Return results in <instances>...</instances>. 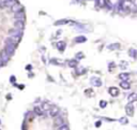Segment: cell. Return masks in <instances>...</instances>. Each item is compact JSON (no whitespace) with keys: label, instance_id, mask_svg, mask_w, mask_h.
<instances>
[{"label":"cell","instance_id":"1","mask_svg":"<svg viewBox=\"0 0 137 130\" xmlns=\"http://www.w3.org/2000/svg\"><path fill=\"white\" fill-rule=\"evenodd\" d=\"M10 55H9L7 52H5V50H3V51L0 52V58H1V60L3 61V64H7L9 60H10Z\"/></svg>","mask_w":137,"mask_h":130},{"label":"cell","instance_id":"2","mask_svg":"<svg viewBox=\"0 0 137 130\" xmlns=\"http://www.w3.org/2000/svg\"><path fill=\"white\" fill-rule=\"evenodd\" d=\"M125 112H126V114L129 115V116H133V114H134V105H133L132 102H129L126 104V107H125Z\"/></svg>","mask_w":137,"mask_h":130},{"label":"cell","instance_id":"3","mask_svg":"<svg viewBox=\"0 0 137 130\" xmlns=\"http://www.w3.org/2000/svg\"><path fill=\"white\" fill-rule=\"evenodd\" d=\"M90 83H91L93 86H95V87L102 86V81L99 79V77H97V76H92L91 79H90Z\"/></svg>","mask_w":137,"mask_h":130},{"label":"cell","instance_id":"4","mask_svg":"<svg viewBox=\"0 0 137 130\" xmlns=\"http://www.w3.org/2000/svg\"><path fill=\"white\" fill-rule=\"evenodd\" d=\"M24 27H25L24 19H16L15 20V23H14V28H17V29H22V30H24Z\"/></svg>","mask_w":137,"mask_h":130},{"label":"cell","instance_id":"5","mask_svg":"<svg viewBox=\"0 0 137 130\" xmlns=\"http://www.w3.org/2000/svg\"><path fill=\"white\" fill-rule=\"evenodd\" d=\"M55 118H56V119H55V125L57 126V128H58L59 126H61L62 124H64V117L63 116H61V115L58 114Z\"/></svg>","mask_w":137,"mask_h":130},{"label":"cell","instance_id":"6","mask_svg":"<svg viewBox=\"0 0 137 130\" xmlns=\"http://www.w3.org/2000/svg\"><path fill=\"white\" fill-rule=\"evenodd\" d=\"M108 92L112 97H117L118 95H119V89H118L117 87H110L108 89Z\"/></svg>","mask_w":137,"mask_h":130},{"label":"cell","instance_id":"7","mask_svg":"<svg viewBox=\"0 0 137 130\" xmlns=\"http://www.w3.org/2000/svg\"><path fill=\"white\" fill-rule=\"evenodd\" d=\"M48 112H49V115H50L51 117H56L57 115L59 114V109L57 107H51Z\"/></svg>","mask_w":137,"mask_h":130},{"label":"cell","instance_id":"8","mask_svg":"<svg viewBox=\"0 0 137 130\" xmlns=\"http://www.w3.org/2000/svg\"><path fill=\"white\" fill-rule=\"evenodd\" d=\"M9 36H23V30L22 29H17V28H14V30H11L9 32Z\"/></svg>","mask_w":137,"mask_h":130},{"label":"cell","instance_id":"9","mask_svg":"<svg viewBox=\"0 0 137 130\" xmlns=\"http://www.w3.org/2000/svg\"><path fill=\"white\" fill-rule=\"evenodd\" d=\"M56 46H57V49L59 50V51H64V50H65V42H64V41H59V42H57L56 43Z\"/></svg>","mask_w":137,"mask_h":130},{"label":"cell","instance_id":"10","mask_svg":"<svg viewBox=\"0 0 137 130\" xmlns=\"http://www.w3.org/2000/svg\"><path fill=\"white\" fill-rule=\"evenodd\" d=\"M11 8H12V11H13L14 13H15V12H19V11L23 10V7H22L19 3H17V2L14 3V4H13Z\"/></svg>","mask_w":137,"mask_h":130},{"label":"cell","instance_id":"11","mask_svg":"<svg viewBox=\"0 0 137 130\" xmlns=\"http://www.w3.org/2000/svg\"><path fill=\"white\" fill-rule=\"evenodd\" d=\"M14 18H15V19H24L25 20V14H24L23 11L15 12L14 13Z\"/></svg>","mask_w":137,"mask_h":130},{"label":"cell","instance_id":"12","mask_svg":"<svg viewBox=\"0 0 137 130\" xmlns=\"http://www.w3.org/2000/svg\"><path fill=\"white\" fill-rule=\"evenodd\" d=\"M33 111H34L36 115H39V116H41V115H43V114H44V112H45V111L43 110V107H36Z\"/></svg>","mask_w":137,"mask_h":130},{"label":"cell","instance_id":"13","mask_svg":"<svg viewBox=\"0 0 137 130\" xmlns=\"http://www.w3.org/2000/svg\"><path fill=\"white\" fill-rule=\"evenodd\" d=\"M120 86H121V88H123V89H130L131 84H130L127 81H122L121 83H120Z\"/></svg>","mask_w":137,"mask_h":130},{"label":"cell","instance_id":"14","mask_svg":"<svg viewBox=\"0 0 137 130\" xmlns=\"http://www.w3.org/2000/svg\"><path fill=\"white\" fill-rule=\"evenodd\" d=\"M68 67H71V68H76V67L78 66V61H77L76 59H72V60H68Z\"/></svg>","mask_w":137,"mask_h":130},{"label":"cell","instance_id":"15","mask_svg":"<svg viewBox=\"0 0 137 130\" xmlns=\"http://www.w3.org/2000/svg\"><path fill=\"white\" fill-rule=\"evenodd\" d=\"M74 40H75V42H76V43H85V42L87 41V38H86V37L79 36V37H76Z\"/></svg>","mask_w":137,"mask_h":130},{"label":"cell","instance_id":"16","mask_svg":"<svg viewBox=\"0 0 137 130\" xmlns=\"http://www.w3.org/2000/svg\"><path fill=\"white\" fill-rule=\"evenodd\" d=\"M53 107V105H51V103H49V102H43V103H42V107H43V110L44 111H49L50 110V107Z\"/></svg>","mask_w":137,"mask_h":130},{"label":"cell","instance_id":"17","mask_svg":"<svg viewBox=\"0 0 137 130\" xmlns=\"http://www.w3.org/2000/svg\"><path fill=\"white\" fill-rule=\"evenodd\" d=\"M11 38V40L13 41V42H14V43L16 44V45H17L18 43H19V41H20V39H22V37L20 36H9Z\"/></svg>","mask_w":137,"mask_h":130},{"label":"cell","instance_id":"18","mask_svg":"<svg viewBox=\"0 0 137 130\" xmlns=\"http://www.w3.org/2000/svg\"><path fill=\"white\" fill-rule=\"evenodd\" d=\"M109 50H119L120 49V44L119 43H112V44H109L107 46Z\"/></svg>","mask_w":137,"mask_h":130},{"label":"cell","instance_id":"19","mask_svg":"<svg viewBox=\"0 0 137 130\" xmlns=\"http://www.w3.org/2000/svg\"><path fill=\"white\" fill-rule=\"evenodd\" d=\"M129 54H130V56L132 57V58H137V51L134 49H131L129 51Z\"/></svg>","mask_w":137,"mask_h":130},{"label":"cell","instance_id":"20","mask_svg":"<svg viewBox=\"0 0 137 130\" xmlns=\"http://www.w3.org/2000/svg\"><path fill=\"white\" fill-rule=\"evenodd\" d=\"M137 100V94H135V92H133V94H131L129 96V101L130 102H134Z\"/></svg>","mask_w":137,"mask_h":130},{"label":"cell","instance_id":"21","mask_svg":"<svg viewBox=\"0 0 137 130\" xmlns=\"http://www.w3.org/2000/svg\"><path fill=\"white\" fill-rule=\"evenodd\" d=\"M106 1L107 0H97V7H101V8L106 7Z\"/></svg>","mask_w":137,"mask_h":130},{"label":"cell","instance_id":"22","mask_svg":"<svg viewBox=\"0 0 137 130\" xmlns=\"http://www.w3.org/2000/svg\"><path fill=\"white\" fill-rule=\"evenodd\" d=\"M119 77L122 80V81H127L129 77H130V74L129 73H121L119 75Z\"/></svg>","mask_w":137,"mask_h":130},{"label":"cell","instance_id":"23","mask_svg":"<svg viewBox=\"0 0 137 130\" xmlns=\"http://www.w3.org/2000/svg\"><path fill=\"white\" fill-rule=\"evenodd\" d=\"M85 72H86V69H84V68H80V67H76V74L80 75L81 73H85Z\"/></svg>","mask_w":137,"mask_h":130},{"label":"cell","instance_id":"24","mask_svg":"<svg viewBox=\"0 0 137 130\" xmlns=\"http://www.w3.org/2000/svg\"><path fill=\"white\" fill-rule=\"evenodd\" d=\"M51 62L53 64H57V65H59V66H62V65L64 64L63 61H61V60H58V59H51Z\"/></svg>","mask_w":137,"mask_h":130},{"label":"cell","instance_id":"25","mask_svg":"<svg viewBox=\"0 0 137 130\" xmlns=\"http://www.w3.org/2000/svg\"><path fill=\"white\" fill-rule=\"evenodd\" d=\"M66 23H68V20L61 19V20H57L56 23H55V25H56V26H58V25H63V24H66Z\"/></svg>","mask_w":137,"mask_h":130},{"label":"cell","instance_id":"26","mask_svg":"<svg viewBox=\"0 0 137 130\" xmlns=\"http://www.w3.org/2000/svg\"><path fill=\"white\" fill-rule=\"evenodd\" d=\"M100 107H101V109H105V107H107V102L105 101V100H102V101H100Z\"/></svg>","mask_w":137,"mask_h":130},{"label":"cell","instance_id":"27","mask_svg":"<svg viewBox=\"0 0 137 130\" xmlns=\"http://www.w3.org/2000/svg\"><path fill=\"white\" fill-rule=\"evenodd\" d=\"M57 129H60V130H68V126L66 125V124H62V125L59 126Z\"/></svg>","mask_w":137,"mask_h":130},{"label":"cell","instance_id":"28","mask_svg":"<svg viewBox=\"0 0 137 130\" xmlns=\"http://www.w3.org/2000/svg\"><path fill=\"white\" fill-rule=\"evenodd\" d=\"M119 122H121V124H127V122H129V120H127V118L122 117V118H120V119H119Z\"/></svg>","mask_w":137,"mask_h":130},{"label":"cell","instance_id":"29","mask_svg":"<svg viewBox=\"0 0 137 130\" xmlns=\"http://www.w3.org/2000/svg\"><path fill=\"white\" fill-rule=\"evenodd\" d=\"M76 57H77V59H81V58H84V54L83 53H78L76 55Z\"/></svg>","mask_w":137,"mask_h":130},{"label":"cell","instance_id":"30","mask_svg":"<svg viewBox=\"0 0 137 130\" xmlns=\"http://www.w3.org/2000/svg\"><path fill=\"white\" fill-rule=\"evenodd\" d=\"M10 81L12 82V83H15V81H16L15 76H11V77H10Z\"/></svg>","mask_w":137,"mask_h":130},{"label":"cell","instance_id":"31","mask_svg":"<svg viewBox=\"0 0 137 130\" xmlns=\"http://www.w3.org/2000/svg\"><path fill=\"white\" fill-rule=\"evenodd\" d=\"M100 126H101V122H95V127L99 128Z\"/></svg>","mask_w":137,"mask_h":130},{"label":"cell","instance_id":"32","mask_svg":"<svg viewBox=\"0 0 137 130\" xmlns=\"http://www.w3.org/2000/svg\"><path fill=\"white\" fill-rule=\"evenodd\" d=\"M2 66H3V61L1 60V58H0V68H1Z\"/></svg>","mask_w":137,"mask_h":130},{"label":"cell","instance_id":"33","mask_svg":"<svg viewBox=\"0 0 137 130\" xmlns=\"http://www.w3.org/2000/svg\"><path fill=\"white\" fill-rule=\"evenodd\" d=\"M121 1H123V0H121Z\"/></svg>","mask_w":137,"mask_h":130}]
</instances>
